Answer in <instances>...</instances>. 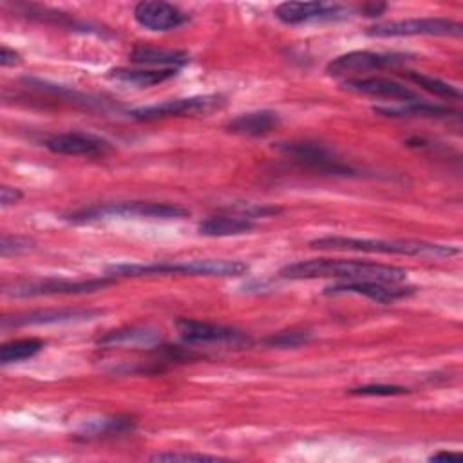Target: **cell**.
Listing matches in <instances>:
<instances>
[{
  "label": "cell",
  "mask_w": 463,
  "mask_h": 463,
  "mask_svg": "<svg viewBox=\"0 0 463 463\" xmlns=\"http://www.w3.org/2000/svg\"><path fill=\"white\" fill-rule=\"evenodd\" d=\"M134 20L148 31L166 33L181 27L188 22V14H184L177 5L159 0H145L134 7Z\"/></svg>",
  "instance_id": "obj_14"
},
{
  "label": "cell",
  "mask_w": 463,
  "mask_h": 463,
  "mask_svg": "<svg viewBox=\"0 0 463 463\" xmlns=\"http://www.w3.org/2000/svg\"><path fill=\"white\" fill-rule=\"evenodd\" d=\"M367 36L374 38H394V36H456L463 34L461 24L449 18H407L380 22L365 31Z\"/></svg>",
  "instance_id": "obj_6"
},
{
  "label": "cell",
  "mask_w": 463,
  "mask_h": 463,
  "mask_svg": "<svg viewBox=\"0 0 463 463\" xmlns=\"http://www.w3.org/2000/svg\"><path fill=\"white\" fill-rule=\"evenodd\" d=\"M134 430V420L128 416H116V418H103L94 420L89 425H85L78 434L76 439L90 441L99 438H112V436H123L127 432Z\"/></svg>",
  "instance_id": "obj_22"
},
{
  "label": "cell",
  "mask_w": 463,
  "mask_h": 463,
  "mask_svg": "<svg viewBox=\"0 0 463 463\" xmlns=\"http://www.w3.org/2000/svg\"><path fill=\"white\" fill-rule=\"evenodd\" d=\"M409 61L402 52H373V51H351L331 60L326 67L329 76H347L351 72H365L387 67H398Z\"/></svg>",
  "instance_id": "obj_9"
},
{
  "label": "cell",
  "mask_w": 463,
  "mask_h": 463,
  "mask_svg": "<svg viewBox=\"0 0 463 463\" xmlns=\"http://www.w3.org/2000/svg\"><path fill=\"white\" fill-rule=\"evenodd\" d=\"M221 458L217 456H208V454H181V452H163V454H156L150 458V461H166V463H177V461H219Z\"/></svg>",
  "instance_id": "obj_28"
},
{
  "label": "cell",
  "mask_w": 463,
  "mask_h": 463,
  "mask_svg": "<svg viewBox=\"0 0 463 463\" xmlns=\"http://www.w3.org/2000/svg\"><path fill=\"white\" fill-rule=\"evenodd\" d=\"M22 199V192L18 188H11V186H2L0 188V204L2 208H7L9 204H14Z\"/></svg>",
  "instance_id": "obj_30"
},
{
  "label": "cell",
  "mask_w": 463,
  "mask_h": 463,
  "mask_svg": "<svg viewBox=\"0 0 463 463\" xmlns=\"http://www.w3.org/2000/svg\"><path fill=\"white\" fill-rule=\"evenodd\" d=\"M279 150H282L286 156H289L295 163L320 172V174H329V175H349L353 170L344 165L327 146L320 143H309V141H300V143H279Z\"/></svg>",
  "instance_id": "obj_8"
},
{
  "label": "cell",
  "mask_w": 463,
  "mask_h": 463,
  "mask_svg": "<svg viewBox=\"0 0 463 463\" xmlns=\"http://www.w3.org/2000/svg\"><path fill=\"white\" fill-rule=\"evenodd\" d=\"M317 250H338V251H364L383 255H409V257H430L445 259L458 255L459 250L447 244H434L425 241H385V239H356V237H320L309 242Z\"/></svg>",
  "instance_id": "obj_2"
},
{
  "label": "cell",
  "mask_w": 463,
  "mask_h": 463,
  "mask_svg": "<svg viewBox=\"0 0 463 463\" xmlns=\"http://www.w3.org/2000/svg\"><path fill=\"white\" fill-rule=\"evenodd\" d=\"M373 110L378 114H383L387 118H447V116L456 114L449 107L434 105V103L421 101V99L407 101L398 107H374Z\"/></svg>",
  "instance_id": "obj_21"
},
{
  "label": "cell",
  "mask_w": 463,
  "mask_h": 463,
  "mask_svg": "<svg viewBox=\"0 0 463 463\" xmlns=\"http://www.w3.org/2000/svg\"><path fill=\"white\" fill-rule=\"evenodd\" d=\"M43 146L52 154L74 156V157H103L114 152L110 141L85 132H63L54 134L43 141Z\"/></svg>",
  "instance_id": "obj_10"
},
{
  "label": "cell",
  "mask_w": 463,
  "mask_h": 463,
  "mask_svg": "<svg viewBox=\"0 0 463 463\" xmlns=\"http://www.w3.org/2000/svg\"><path fill=\"white\" fill-rule=\"evenodd\" d=\"M326 295H362L380 304L396 302L414 295V288L400 286V284H387L378 280H349L327 286L324 289Z\"/></svg>",
  "instance_id": "obj_13"
},
{
  "label": "cell",
  "mask_w": 463,
  "mask_h": 463,
  "mask_svg": "<svg viewBox=\"0 0 463 463\" xmlns=\"http://www.w3.org/2000/svg\"><path fill=\"white\" fill-rule=\"evenodd\" d=\"M22 60H20V54L5 45L0 47V65L2 67H11V65H18Z\"/></svg>",
  "instance_id": "obj_31"
},
{
  "label": "cell",
  "mask_w": 463,
  "mask_h": 463,
  "mask_svg": "<svg viewBox=\"0 0 463 463\" xmlns=\"http://www.w3.org/2000/svg\"><path fill=\"white\" fill-rule=\"evenodd\" d=\"M351 13L349 7L324 2H284L275 7V16L286 25H298L307 22L342 20Z\"/></svg>",
  "instance_id": "obj_12"
},
{
  "label": "cell",
  "mask_w": 463,
  "mask_h": 463,
  "mask_svg": "<svg viewBox=\"0 0 463 463\" xmlns=\"http://www.w3.org/2000/svg\"><path fill=\"white\" fill-rule=\"evenodd\" d=\"M461 454L459 452H452V450H439L436 454H432L429 459L430 461H449V459H459Z\"/></svg>",
  "instance_id": "obj_33"
},
{
  "label": "cell",
  "mask_w": 463,
  "mask_h": 463,
  "mask_svg": "<svg viewBox=\"0 0 463 463\" xmlns=\"http://www.w3.org/2000/svg\"><path fill=\"white\" fill-rule=\"evenodd\" d=\"M99 309H45L31 311L16 317H4L2 327H24V326H49V324H67V322H83L99 317Z\"/></svg>",
  "instance_id": "obj_15"
},
{
  "label": "cell",
  "mask_w": 463,
  "mask_h": 463,
  "mask_svg": "<svg viewBox=\"0 0 463 463\" xmlns=\"http://www.w3.org/2000/svg\"><path fill=\"white\" fill-rule=\"evenodd\" d=\"M188 215V210L168 204V203H112L103 206H90L69 215L72 222H92L110 217H145V219H183Z\"/></svg>",
  "instance_id": "obj_4"
},
{
  "label": "cell",
  "mask_w": 463,
  "mask_h": 463,
  "mask_svg": "<svg viewBox=\"0 0 463 463\" xmlns=\"http://www.w3.org/2000/svg\"><path fill=\"white\" fill-rule=\"evenodd\" d=\"M385 4H364L358 11L364 14V16H378V14H382L383 11H385Z\"/></svg>",
  "instance_id": "obj_32"
},
{
  "label": "cell",
  "mask_w": 463,
  "mask_h": 463,
  "mask_svg": "<svg viewBox=\"0 0 463 463\" xmlns=\"http://www.w3.org/2000/svg\"><path fill=\"white\" fill-rule=\"evenodd\" d=\"M248 271L242 260H190L161 264H114L105 269L107 277H145V275H204V277H241Z\"/></svg>",
  "instance_id": "obj_3"
},
{
  "label": "cell",
  "mask_w": 463,
  "mask_h": 463,
  "mask_svg": "<svg viewBox=\"0 0 463 463\" xmlns=\"http://www.w3.org/2000/svg\"><path fill=\"white\" fill-rule=\"evenodd\" d=\"M175 327L181 338L188 344H228V345H244L250 338L233 327H226L221 324L179 318L175 320Z\"/></svg>",
  "instance_id": "obj_11"
},
{
  "label": "cell",
  "mask_w": 463,
  "mask_h": 463,
  "mask_svg": "<svg viewBox=\"0 0 463 463\" xmlns=\"http://www.w3.org/2000/svg\"><path fill=\"white\" fill-rule=\"evenodd\" d=\"M130 61L137 65H154L157 69H181L188 63V54L183 51H172V49H157V47H146L137 45L130 54Z\"/></svg>",
  "instance_id": "obj_18"
},
{
  "label": "cell",
  "mask_w": 463,
  "mask_h": 463,
  "mask_svg": "<svg viewBox=\"0 0 463 463\" xmlns=\"http://www.w3.org/2000/svg\"><path fill=\"white\" fill-rule=\"evenodd\" d=\"M253 222L241 215H215L199 222L197 230L204 237H237L250 233L253 230Z\"/></svg>",
  "instance_id": "obj_20"
},
{
  "label": "cell",
  "mask_w": 463,
  "mask_h": 463,
  "mask_svg": "<svg viewBox=\"0 0 463 463\" xmlns=\"http://www.w3.org/2000/svg\"><path fill=\"white\" fill-rule=\"evenodd\" d=\"M280 125V116L273 110H253L239 114L226 123V130L237 136L260 137L269 134Z\"/></svg>",
  "instance_id": "obj_17"
},
{
  "label": "cell",
  "mask_w": 463,
  "mask_h": 463,
  "mask_svg": "<svg viewBox=\"0 0 463 463\" xmlns=\"http://www.w3.org/2000/svg\"><path fill=\"white\" fill-rule=\"evenodd\" d=\"M342 89L354 92V94H365L374 98H387V99H398V101H416L418 96L414 90L405 87L403 83H398L389 78H351L342 81Z\"/></svg>",
  "instance_id": "obj_16"
},
{
  "label": "cell",
  "mask_w": 463,
  "mask_h": 463,
  "mask_svg": "<svg viewBox=\"0 0 463 463\" xmlns=\"http://www.w3.org/2000/svg\"><path fill=\"white\" fill-rule=\"evenodd\" d=\"M45 347L43 340L40 338H18L13 342H7L0 347V362L4 365L16 364L27 358H33Z\"/></svg>",
  "instance_id": "obj_24"
},
{
  "label": "cell",
  "mask_w": 463,
  "mask_h": 463,
  "mask_svg": "<svg viewBox=\"0 0 463 463\" xmlns=\"http://www.w3.org/2000/svg\"><path fill=\"white\" fill-rule=\"evenodd\" d=\"M224 107V98L219 94H204V96H190L161 101L148 107H137L128 112L130 118L137 121H156L165 118H179V116H197L210 114Z\"/></svg>",
  "instance_id": "obj_7"
},
{
  "label": "cell",
  "mask_w": 463,
  "mask_h": 463,
  "mask_svg": "<svg viewBox=\"0 0 463 463\" xmlns=\"http://www.w3.org/2000/svg\"><path fill=\"white\" fill-rule=\"evenodd\" d=\"M157 335L152 329L146 327H128V329H118L110 331L105 336L98 338L99 345H154L157 344Z\"/></svg>",
  "instance_id": "obj_23"
},
{
  "label": "cell",
  "mask_w": 463,
  "mask_h": 463,
  "mask_svg": "<svg viewBox=\"0 0 463 463\" xmlns=\"http://www.w3.org/2000/svg\"><path fill=\"white\" fill-rule=\"evenodd\" d=\"M112 277L89 279V280H67V279H43V280H16L4 288L5 297L29 298V297H49V295H85L94 293L109 284Z\"/></svg>",
  "instance_id": "obj_5"
},
{
  "label": "cell",
  "mask_w": 463,
  "mask_h": 463,
  "mask_svg": "<svg viewBox=\"0 0 463 463\" xmlns=\"http://www.w3.org/2000/svg\"><path fill=\"white\" fill-rule=\"evenodd\" d=\"M31 248H33V242H31L29 239L4 235V237H2V242H0V255H2V257H9V255H16V253L29 251Z\"/></svg>",
  "instance_id": "obj_29"
},
{
  "label": "cell",
  "mask_w": 463,
  "mask_h": 463,
  "mask_svg": "<svg viewBox=\"0 0 463 463\" xmlns=\"http://www.w3.org/2000/svg\"><path fill=\"white\" fill-rule=\"evenodd\" d=\"M349 394H356V396H398L407 392L405 387L400 385H385V383H378V385H364V387H354L347 391Z\"/></svg>",
  "instance_id": "obj_27"
},
{
  "label": "cell",
  "mask_w": 463,
  "mask_h": 463,
  "mask_svg": "<svg viewBox=\"0 0 463 463\" xmlns=\"http://www.w3.org/2000/svg\"><path fill=\"white\" fill-rule=\"evenodd\" d=\"M311 340L309 331H280L266 336L262 340L264 345L268 347H279V349H288V347H298L304 345Z\"/></svg>",
  "instance_id": "obj_26"
},
{
  "label": "cell",
  "mask_w": 463,
  "mask_h": 463,
  "mask_svg": "<svg viewBox=\"0 0 463 463\" xmlns=\"http://www.w3.org/2000/svg\"><path fill=\"white\" fill-rule=\"evenodd\" d=\"M280 279L289 280H311V279H338L349 280H378L387 284H402L407 279V271L380 262L367 260H345V259H311L298 260L284 266L279 271Z\"/></svg>",
  "instance_id": "obj_1"
},
{
  "label": "cell",
  "mask_w": 463,
  "mask_h": 463,
  "mask_svg": "<svg viewBox=\"0 0 463 463\" xmlns=\"http://www.w3.org/2000/svg\"><path fill=\"white\" fill-rule=\"evenodd\" d=\"M174 76H177V69H123L121 67V69H112L109 72L110 80L118 83L132 85L137 89L159 85Z\"/></svg>",
  "instance_id": "obj_19"
},
{
  "label": "cell",
  "mask_w": 463,
  "mask_h": 463,
  "mask_svg": "<svg viewBox=\"0 0 463 463\" xmlns=\"http://www.w3.org/2000/svg\"><path fill=\"white\" fill-rule=\"evenodd\" d=\"M403 76L407 80H411L412 83H416L418 87H421L423 90L438 96V98H443V99H459L461 98V92L458 87L447 83V81H441L434 76H429V74H423V72H416V71H407L403 72Z\"/></svg>",
  "instance_id": "obj_25"
}]
</instances>
